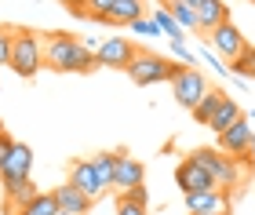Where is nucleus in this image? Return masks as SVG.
Wrapping results in <instances>:
<instances>
[{
	"label": "nucleus",
	"instance_id": "1",
	"mask_svg": "<svg viewBox=\"0 0 255 215\" xmlns=\"http://www.w3.org/2000/svg\"><path fill=\"white\" fill-rule=\"evenodd\" d=\"M44 70L51 73H95L102 70L95 51H88L84 44H80V37H73V33H62V29H51L44 33Z\"/></svg>",
	"mask_w": 255,
	"mask_h": 215
},
{
	"label": "nucleus",
	"instance_id": "2",
	"mask_svg": "<svg viewBox=\"0 0 255 215\" xmlns=\"http://www.w3.org/2000/svg\"><path fill=\"white\" fill-rule=\"evenodd\" d=\"M190 157H193L201 168H208V172H212V179H215L219 190H230V194H234V190L241 194V179L252 172L245 161H237V157L223 153L219 146H201V150H193Z\"/></svg>",
	"mask_w": 255,
	"mask_h": 215
},
{
	"label": "nucleus",
	"instance_id": "3",
	"mask_svg": "<svg viewBox=\"0 0 255 215\" xmlns=\"http://www.w3.org/2000/svg\"><path fill=\"white\" fill-rule=\"evenodd\" d=\"M15 44H11V70L18 77L33 81L44 70V33H37L33 26H15Z\"/></svg>",
	"mask_w": 255,
	"mask_h": 215
},
{
	"label": "nucleus",
	"instance_id": "4",
	"mask_svg": "<svg viewBox=\"0 0 255 215\" xmlns=\"http://www.w3.org/2000/svg\"><path fill=\"white\" fill-rule=\"evenodd\" d=\"M182 70L179 62L164 59V55L149 51V48H138V55L131 59V66H128V81L138 84V88H153V84H171V77H175Z\"/></svg>",
	"mask_w": 255,
	"mask_h": 215
},
{
	"label": "nucleus",
	"instance_id": "5",
	"mask_svg": "<svg viewBox=\"0 0 255 215\" xmlns=\"http://www.w3.org/2000/svg\"><path fill=\"white\" fill-rule=\"evenodd\" d=\"M208 88H212V84L204 81V73L197 70V66H182V70L171 77V95H175L179 109H186V113L201 103V95L208 92Z\"/></svg>",
	"mask_w": 255,
	"mask_h": 215
},
{
	"label": "nucleus",
	"instance_id": "6",
	"mask_svg": "<svg viewBox=\"0 0 255 215\" xmlns=\"http://www.w3.org/2000/svg\"><path fill=\"white\" fill-rule=\"evenodd\" d=\"M138 55V44L135 40H128V37H106L99 44V51H95V59L102 70H128L131 66V59Z\"/></svg>",
	"mask_w": 255,
	"mask_h": 215
},
{
	"label": "nucleus",
	"instance_id": "7",
	"mask_svg": "<svg viewBox=\"0 0 255 215\" xmlns=\"http://www.w3.org/2000/svg\"><path fill=\"white\" fill-rule=\"evenodd\" d=\"M66 179L73 186H80L84 194L91 197V201H99V197H106L110 194V186L102 183V175L95 172V164H91V157H77V161H69V172H66Z\"/></svg>",
	"mask_w": 255,
	"mask_h": 215
},
{
	"label": "nucleus",
	"instance_id": "8",
	"mask_svg": "<svg viewBox=\"0 0 255 215\" xmlns=\"http://www.w3.org/2000/svg\"><path fill=\"white\" fill-rule=\"evenodd\" d=\"M204 40H208V44H212V48H215L219 55H223V59H226V62H234V59H237V55H241V51H245V48H248V40H245V33H241V29H237V22H234V18H226V22H223V26H215V29H212V33H208V37H204Z\"/></svg>",
	"mask_w": 255,
	"mask_h": 215
},
{
	"label": "nucleus",
	"instance_id": "9",
	"mask_svg": "<svg viewBox=\"0 0 255 215\" xmlns=\"http://www.w3.org/2000/svg\"><path fill=\"white\" fill-rule=\"evenodd\" d=\"M186 197V212L197 215H230V190H219V186H208V190H197V194H182Z\"/></svg>",
	"mask_w": 255,
	"mask_h": 215
},
{
	"label": "nucleus",
	"instance_id": "10",
	"mask_svg": "<svg viewBox=\"0 0 255 215\" xmlns=\"http://www.w3.org/2000/svg\"><path fill=\"white\" fill-rule=\"evenodd\" d=\"M29 175H33V150L26 142H15L11 153H7V161H4V168H0V183L15 186V183H22V179H29Z\"/></svg>",
	"mask_w": 255,
	"mask_h": 215
},
{
	"label": "nucleus",
	"instance_id": "11",
	"mask_svg": "<svg viewBox=\"0 0 255 215\" xmlns=\"http://www.w3.org/2000/svg\"><path fill=\"white\" fill-rule=\"evenodd\" d=\"M255 139V131H252V124H248V117L245 120H237V124H230L226 131H219L215 135V146L223 153H230V157H237V161H245V153H248V142Z\"/></svg>",
	"mask_w": 255,
	"mask_h": 215
},
{
	"label": "nucleus",
	"instance_id": "12",
	"mask_svg": "<svg viewBox=\"0 0 255 215\" xmlns=\"http://www.w3.org/2000/svg\"><path fill=\"white\" fill-rule=\"evenodd\" d=\"M175 183H179V190H182V194H197V190L215 186V179H212V172H208V168H201V164H197L193 157H182V161H179V168H175Z\"/></svg>",
	"mask_w": 255,
	"mask_h": 215
},
{
	"label": "nucleus",
	"instance_id": "13",
	"mask_svg": "<svg viewBox=\"0 0 255 215\" xmlns=\"http://www.w3.org/2000/svg\"><path fill=\"white\" fill-rule=\"evenodd\" d=\"M146 183V164L135 161L128 150H121V161H117V172H113V190L124 194V190H135Z\"/></svg>",
	"mask_w": 255,
	"mask_h": 215
},
{
	"label": "nucleus",
	"instance_id": "14",
	"mask_svg": "<svg viewBox=\"0 0 255 215\" xmlns=\"http://www.w3.org/2000/svg\"><path fill=\"white\" fill-rule=\"evenodd\" d=\"M55 201H59V208H62V212H69V215H88V212H91V205H95V201H91L80 186H73L69 179H66L62 186H55Z\"/></svg>",
	"mask_w": 255,
	"mask_h": 215
},
{
	"label": "nucleus",
	"instance_id": "15",
	"mask_svg": "<svg viewBox=\"0 0 255 215\" xmlns=\"http://www.w3.org/2000/svg\"><path fill=\"white\" fill-rule=\"evenodd\" d=\"M226 18H230L226 0H201V4H197V33H201V37H208V33L215 26H223Z\"/></svg>",
	"mask_w": 255,
	"mask_h": 215
},
{
	"label": "nucleus",
	"instance_id": "16",
	"mask_svg": "<svg viewBox=\"0 0 255 215\" xmlns=\"http://www.w3.org/2000/svg\"><path fill=\"white\" fill-rule=\"evenodd\" d=\"M146 15V7H142V0H113L110 11H106V18H102V26H131L135 18H142Z\"/></svg>",
	"mask_w": 255,
	"mask_h": 215
},
{
	"label": "nucleus",
	"instance_id": "17",
	"mask_svg": "<svg viewBox=\"0 0 255 215\" xmlns=\"http://www.w3.org/2000/svg\"><path fill=\"white\" fill-rule=\"evenodd\" d=\"M245 117H248V113H245V109H241V106L234 103V99L226 95L223 103H219V109H215V117L208 120V131H215V135H219V131H226L230 124H237V120H245Z\"/></svg>",
	"mask_w": 255,
	"mask_h": 215
},
{
	"label": "nucleus",
	"instance_id": "18",
	"mask_svg": "<svg viewBox=\"0 0 255 215\" xmlns=\"http://www.w3.org/2000/svg\"><path fill=\"white\" fill-rule=\"evenodd\" d=\"M223 99H226L223 88H208V92L201 95V103H197V106L190 109V117H193L197 124H201V128H208V120L215 117V109H219V103H223Z\"/></svg>",
	"mask_w": 255,
	"mask_h": 215
},
{
	"label": "nucleus",
	"instance_id": "19",
	"mask_svg": "<svg viewBox=\"0 0 255 215\" xmlns=\"http://www.w3.org/2000/svg\"><path fill=\"white\" fill-rule=\"evenodd\" d=\"M59 212V201H55V190H37L26 205L18 208V215H55Z\"/></svg>",
	"mask_w": 255,
	"mask_h": 215
},
{
	"label": "nucleus",
	"instance_id": "20",
	"mask_svg": "<svg viewBox=\"0 0 255 215\" xmlns=\"http://www.w3.org/2000/svg\"><path fill=\"white\" fill-rule=\"evenodd\" d=\"M33 194H37V183H33V179H22V183H15V186H4V208L18 212Z\"/></svg>",
	"mask_w": 255,
	"mask_h": 215
},
{
	"label": "nucleus",
	"instance_id": "21",
	"mask_svg": "<svg viewBox=\"0 0 255 215\" xmlns=\"http://www.w3.org/2000/svg\"><path fill=\"white\" fill-rule=\"evenodd\" d=\"M117 161H121V150H102V153H91V164L95 172L102 175V183L113 190V172H117Z\"/></svg>",
	"mask_w": 255,
	"mask_h": 215
},
{
	"label": "nucleus",
	"instance_id": "22",
	"mask_svg": "<svg viewBox=\"0 0 255 215\" xmlns=\"http://www.w3.org/2000/svg\"><path fill=\"white\" fill-rule=\"evenodd\" d=\"M230 73L234 77H245V81H255V44H248L245 51L230 62Z\"/></svg>",
	"mask_w": 255,
	"mask_h": 215
},
{
	"label": "nucleus",
	"instance_id": "23",
	"mask_svg": "<svg viewBox=\"0 0 255 215\" xmlns=\"http://www.w3.org/2000/svg\"><path fill=\"white\" fill-rule=\"evenodd\" d=\"M160 4H164L171 15L179 18V26H182V29H193V33H197V7L182 4V0H160Z\"/></svg>",
	"mask_w": 255,
	"mask_h": 215
},
{
	"label": "nucleus",
	"instance_id": "24",
	"mask_svg": "<svg viewBox=\"0 0 255 215\" xmlns=\"http://www.w3.org/2000/svg\"><path fill=\"white\" fill-rule=\"evenodd\" d=\"M117 215H149V201H138L135 194H117Z\"/></svg>",
	"mask_w": 255,
	"mask_h": 215
},
{
	"label": "nucleus",
	"instance_id": "25",
	"mask_svg": "<svg viewBox=\"0 0 255 215\" xmlns=\"http://www.w3.org/2000/svg\"><path fill=\"white\" fill-rule=\"evenodd\" d=\"M62 7L80 22H95V4L91 0H62Z\"/></svg>",
	"mask_w": 255,
	"mask_h": 215
},
{
	"label": "nucleus",
	"instance_id": "26",
	"mask_svg": "<svg viewBox=\"0 0 255 215\" xmlns=\"http://www.w3.org/2000/svg\"><path fill=\"white\" fill-rule=\"evenodd\" d=\"M157 22H160V29H164V37L168 40H175V37H182V26H179V18L171 15L168 7H157V15H153Z\"/></svg>",
	"mask_w": 255,
	"mask_h": 215
},
{
	"label": "nucleus",
	"instance_id": "27",
	"mask_svg": "<svg viewBox=\"0 0 255 215\" xmlns=\"http://www.w3.org/2000/svg\"><path fill=\"white\" fill-rule=\"evenodd\" d=\"M15 26H0V66H11V44H15Z\"/></svg>",
	"mask_w": 255,
	"mask_h": 215
},
{
	"label": "nucleus",
	"instance_id": "28",
	"mask_svg": "<svg viewBox=\"0 0 255 215\" xmlns=\"http://www.w3.org/2000/svg\"><path fill=\"white\" fill-rule=\"evenodd\" d=\"M128 29H135V33H142V37H160V33H164V29H160V22L157 18H135L131 22V26H128Z\"/></svg>",
	"mask_w": 255,
	"mask_h": 215
},
{
	"label": "nucleus",
	"instance_id": "29",
	"mask_svg": "<svg viewBox=\"0 0 255 215\" xmlns=\"http://www.w3.org/2000/svg\"><path fill=\"white\" fill-rule=\"evenodd\" d=\"M171 48H175V55H179V62L182 66H193L197 59H193V51L186 48V37H175V40H171Z\"/></svg>",
	"mask_w": 255,
	"mask_h": 215
},
{
	"label": "nucleus",
	"instance_id": "30",
	"mask_svg": "<svg viewBox=\"0 0 255 215\" xmlns=\"http://www.w3.org/2000/svg\"><path fill=\"white\" fill-rule=\"evenodd\" d=\"M11 146H15V139H11V135L4 131V135H0V168H4V161H7V153H11Z\"/></svg>",
	"mask_w": 255,
	"mask_h": 215
},
{
	"label": "nucleus",
	"instance_id": "31",
	"mask_svg": "<svg viewBox=\"0 0 255 215\" xmlns=\"http://www.w3.org/2000/svg\"><path fill=\"white\" fill-rule=\"evenodd\" d=\"M245 164H248V168H255V139L248 142V153H245Z\"/></svg>",
	"mask_w": 255,
	"mask_h": 215
},
{
	"label": "nucleus",
	"instance_id": "32",
	"mask_svg": "<svg viewBox=\"0 0 255 215\" xmlns=\"http://www.w3.org/2000/svg\"><path fill=\"white\" fill-rule=\"evenodd\" d=\"M80 44H84L88 51H99V44H102V40H95V37H80Z\"/></svg>",
	"mask_w": 255,
	"mask_h": 215
},
{
	"label": "nucleus",
	"instance_id": "33",
	"mask_svg": "<svg viewBox=\"0 0 255 215\" xmlns=\"http://www.w3.org/2000/svg\"><path fill=\"white\" fill-rule=\"evenodd\" d=\"M182 4H190V7H197V4H201V0H182Z\"/></svg>",
	"mask_w": 255,
	"mask_h": 215
},
{
	"label": "nucleus",
	"instance_id": "34",
	"mask_svg": "<svg viewBox=\"0 0 255 215\" xmlns=\"http://www.w3.org/2000/svg\"><path fill=\"white\" fill-rule=\"evenodd\" d=\"M4 215H18V212H15V208H7V212H4Z\"/></svg>",
	"mask_w": 255,
	"mask_h": 215
},
{
	"label": "nucleus",
	"instance_id": "35",
	"mask_svg": "<svg viewBox=\"0 0 255 215\" xmlns=\"http://www.w3.org/2000/svg\"><path fill=\"white\" fill-rule=\"evenodd\" d=\"M55 215H69V212H62V208H59V212H55Z\"/></svg>",
	"mask_w": 255,
	"mask_h": 215
},
{
	"label": "nucleus",
	"instance_id": "36",
	"mask_svg": "<svg viewBox=\"0 0 255 215\" xmlns=\"http://www.w3.org/2000/svg\"><path fill=\"white\" fill-rule=\"evenodd\" d=\"M0 135H4V124H0Z\"/></svg>",
	"mask_w": 255,
	"mask_h": 215
},
{
	"label": "nucleus",
	"instance_id": "37",
	"mask_svg": "<svg viewBox=\"0 0 255 215\" xmlns=\"http://www.w3.org/2000/svg\"><path fill=\"white\" fill-rule=\"evenodd\" d=\"M190 215H197V212H190Z\"/></svg>",
	"mask_w": 255,
	"mask_h": 215
},
{
	"label": "nucleus",
	"instance_id": "38",
	"mask_svg": "<svg viewBox=\"0 0 255 215\" xmlns=\"http://www.w3.org/2000/svg\"><path fill=\"white\" fill-rule=\"evenodd\" d=\"M252 4H255V0H252Z\"/></svg>",
	"mask_w": 255,
	"mask_h": 215
}]
</instances>
